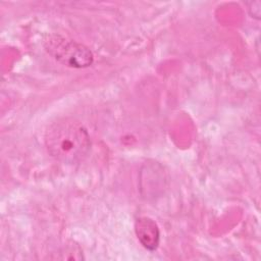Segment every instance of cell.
I'll use <instances>...</instances> for the list:
<instances>
[{
    "instance_id": "obj_2",
    "label": "cell",
    "mask_w": 261,
    "mask_h": 261,
    "mask_svg": "<svg viewBox=\"0 0 261 261\" xmlns=\"http://www.w3.org/2000/svg\"><path fill=\"white\" fill-rule=\"evenodd\" d=\"M43 46L49 55L68 67L85 68L94 61V55L87 46L57 34L47 36Z\"/></svg>"
},
{
    "instance_id": "obj_3",
    "label": "cell",
    "mask_w": 261,
    "mask_h": 261,
    "mask_svg": "<svg viewBox=\"0 0 261 261\" xmlns=\"http://www.w3.org/2000/svg\"><path fill=\"white\" fill-rule=\"evenodd\" d=\"M135 231L142 246L154 251L157 249L160 241V231L157 223L150 217H140L135 222Z\"/></svg>"
},
{
    "instance_id": "obj_1",
    "label": "cell",
    "mask_w": 261,
    "mask_h": 261,
    "mask_svg": "<svg viewBox=\"0 0 261 261\" xmlns=\"http://www.w3.org/2000/svg\"><path fill=\"white\" fill-rule=\"evenodd\" d=\"M45 145L49 154L64 164L82 161L91 146L87 128L71 118L59 119L46 130Z\"/></svg>"
}]
</instances>
